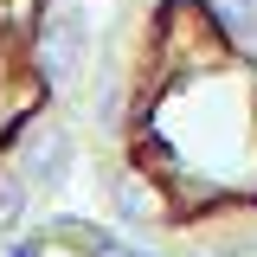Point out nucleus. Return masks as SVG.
Segmentation results:
<instances>
[{"label": "nucleus", "instance_id": "f257e3e1", "mask_svg": "<svg viewBox=\"0 0 257 257\" xmlns=\"http://www.w3.org/2000/svg\"><path fill=\"white\" fill-rule=\"evenodd\" d=\"M13 167H20V180H26L32 193H52L64 180V167H71V142H64L58 122H26V135L13 142Z\"/></svg>", "mask_w": 257, "mask_h": 257}, {"label": "nucleus", "instance_id": "f03ea898", "mask_svg": "<svg viewBox=\"0 0 257 257\" xmlns=\"http://www.w3.org/2000/svg\"><path fill=\"white\" fill-rule=\"evenodd\" d=\"M109 199H116V219H128V225L167 219V187H161L148 167H122V174H116V187H109Z\"/></svg>", "mask_w": 257, "mask_h": 257}, {"label": "nucleus", "instance_id": "7ed1b4c3", "mask_svg": "<svg viewBox=\"0 0 257 257\" xmlns=\"http://www.w3.org/2000/svg\"><path fill=\"white\" fill-rule=\"evenodd\" d=\"M26 180H20V167H0V238H20V225H26Z\"/></svg>", "mask_w": 257, "mask_h": 257}, {"label": "nucleus", "instance_id": "20e7f679", "mask_svg": "<svg viewBox=\"0 0 257 257\" xmlns=\"http://www.w3.org/2000/svg\"><path fill=\"white\" fill-rule=\"evenodd\" d=\"M212 13L225 20V32H238V39L257 45V0H212Z\"/></svg>", "mask_w": 257, "mask_h": 257}, {"label": "nucleus", "instance_id": "39448f33", "mask_svg": "<svg viewBox=\"0 0 257 257\" xmlns=\"http://www.w3.org/2000/svg\"><path fill=\"white\" fill-rule=\"evenodd\" d=\"M7 257H39V238H7Z\"/></svg>", "mask_w": 257, "mask_h": 257}, {"label": "nucleus", "instance_id": "423d86ee", "mask_svg": "<svg viewBox=\"0 0 257 257\" xmlns=\"http://www.w3.org/2000/svg\"><path fill=\"white\" fill-rule=\"evenodd\" d=\"M103 257H142V251H128V244H109V251H103Z\"/></svg>", "mask_w": 257, "mask_h": 257}]
</instances>
